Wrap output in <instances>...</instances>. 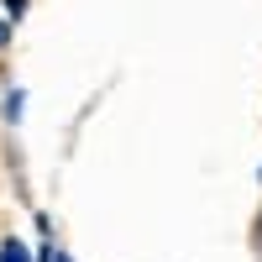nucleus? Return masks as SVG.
<instances>
[{
  "label": "nucleus",
  "mask_w": 262,
  "mask_h": 262,
  "mask_svg": "<svg viewBox=\"0 0 262 262\" xmlns=\"http://www.w3.org/2000/svg\"><path fill=\"white\" fill-rule=\"evenodd\" d=\"M6 37H11V27H6V21H0V48H6Z\"/></svg>",
  "instance_id": "obj_2"
},
{
  "label": "nucleus",
  "mask_w": 262,
  "mask_h": 262,
  "mask_svg": "<svg viewBox=\"0 0 262 262\" xmlns=\"http://www.w3.org/2000/svg\"><path fill=\"white\" fill-rule=\"evenodd\" d=\"M0 262H27V247H21V242H6V247H0Z\"/></svg>",
  "instance_id": "obj_1"
},
{
  "label": "nucleus",
  "mask_w": 262,
  "mask_h": 262,
  "mask_svg": "<svg viewBox=\"0 0 262 262\" xmlns=\"http://www.w3.org/2000/svg\"><path fill=\"white\" fill-rule=\"evenodd\" d=\"M53 262H69V257H53Z\"/></svg>",
  "instance_id": "obj_3"
}]
</instances>
